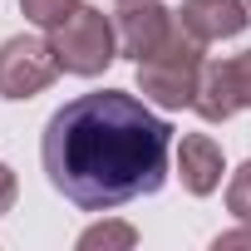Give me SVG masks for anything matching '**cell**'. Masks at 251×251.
<instances>
[{
  "instance_id": "6da1fadb",
  "label": "cell",
  "mask_w": 251,
  "mask_h": 251,
  "mask_svg": "<svg viewBox=\"0 0 251 251\" xmlns=\"http://www.w3.org/2000/svg\"><path fill=\"white\" fill-rule=\"evenodd\" d=\"M173 128L133 94L99 89L69 99L40 138L50 187L79 212H118L168 177Z\"/></svg>"
}]
</instances>
